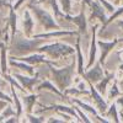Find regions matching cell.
Returning a JSON list of instances; mask_svg holds the SVG:
<instances>
[{"label":"cell","instance_id":"obj_31","mask_svg":"<svg viewBox=\"0 0 123 123\" xmlns=\"http://www.w3.org/2000/svg\"><path fill=\"white\" fill-rule=\"evenodd\" d=\"M0 98L1 100H4V101H6V102H9V104H14V100H12V97H10L9 95H6L5 92H3L1 90H0Z\"/></svg>","mask_w":123,"mask_h":123},{"label":"cell","instance_id":"obj_16","mask_svg":"<svg viewBox=\"0 0 123 123\" xmlns=\"http://www.w3.org/2000/svg\"><path fill=\"white\" fill-rule=\"evenodd\" d=\"M37 98H38V95L35 94V92H26V94L22 95L21 101H22L24 107L26 108V113H32Z\"/></svg>","mask_w":123,"mask_h":123},{"label":"cell","instance_id":"obj_12","mask_svg":"<svg viewBox=\"0 0 123 123\" xmlns=\"http://www.w3.org/2000/svg\"><path fill=\"white\" fill-rule=\"evenodd\" d=\"M64 18L70 20L71 22H74L79 27V33L80 35H86V32H87V20H86V16H85L83 10H81L78 15H74V16L65 15Z\"/></svg>","mask_w":123,"mask_h":123},{"label":"cell","instance_id":"obj_17","mask_svg":"<svg viewBox=\"0 0 123 123\" xmlns=\"http://www.w3.org/2000/svg\"><path fill=\"white\" fill-rule=\"evenodd\" d=\"M71 102H73L74 105L79 106L80 108H83L84 111L89 112V113H91V115H94L95 118H98V119H97L98 122H110V119H104V118H101V117L98 116V113H97V111H96L94 107H92V106L85 104L84 101H81V100H79V98H76V97H73V98H71Z\"/></svg>","mask_w":123,"mask_h":123},{"label":"cell","instance_id":"obj_22","mask_svg":"<svg viewBox=\"0 0 123 123\" xmlns=\"http://www.w3.org/2000/svg\"><path fill=\"white\" fill-rule=\"evenodd\" d=\"M10 89H11V94H12V100H14V105H15V110H16V117L21 118L24 115V106H22V101L18 97L17 91L15 90L14 85H10Z\"/></svg>","mask_w":123,"mask_h":123},{"label":"cell","instance_id":"obj_15","mask_svg":"<svg viewBox=\"0 0 123 123\" xmlns=\"http://www.w3.org/2000/svg\"><path fill=\"white\" fill-rule=\"evenodd\" d=\"M9 64L11 65V67L18 68L20 70L24 71V73H26L27 75H35V74H36L32 65L28 64V63H25V62H22V60L16 59L14 55H10V57H9Z\"/></svg>","mask_w":123,"mask_h":123},{"label":"cell","instance_id":"obj_32","mask_svg":"<svg viewBox=\"0 0 123 123\" xmlns=\"http://www.w3.org/2000/svg\"><path fill=\"white\" fill-rule=\"evenodd\" d=\"M4 122H6V123H17V122H20V119L16 116H11V117H9L7 119H5Z\"/></svg>","mask_w":123,"mask_h":123},{"label":"cell","instance_id":"obj_18","mask_svg":"<svg viewBox=\"0 0 123 123\" xmlns=\"http://www.w3.org/2000/svg\"><path fill=\"white\" fill-rule=\"evenodd\" d=\"M7 52H9L7 46L0 42V71H1V75L7 73V63H9Z\"/></svg>","mask_w":123,"mask_h":123},{"label":"cell","instance_id":"obj_30","mask_svg":"<svg viewBox=\"0 0 123 123\" xmlns=\"http://www.w3.org/2000/svg\"><path fill=\"white\" fill-rule=\"evenodd\" d=\"M75 110H76V113H78V116L81 118V121H83V122H86V123L92 122L91 119H89V118H87V116H86V115H84V113H83V111L80 110V107H79V106H76V105H75Z\"/></svg>","mask_w":123,"mask_h":123},{"label":"cell","instance_id":"obj_39","mask_svg":"<svg viewBox=\"0 0 123 123\" xmlns=\"http://www.w3.org/2000/svg\"><path fill=\"white\" fill-rule=\"evenodd\" d=\"M118 39H119V42H122V43H123V37H122V38H118Z\"/></svg>","mask_w":123,"mask_h":123},{"label":"cell","instance_id":"obj_40","mask_svg":"<svg viewBox=\"0 0 123 123\" xmlns=\"http://www.w3.org/2000/svg\"><path fill=\"white\" fill-rule=\"evenodd\" d=\"M119 69H121V70H122V71H123V64H122V65H121V67H119Z\"/></svg>","mask_w":123,"mask_h":123},{"label":"cell","instance_id":"obj_33","mask_svg":"<svg viewBox=\"0 0 123 123\" xmlns=\"http://www.w3.org/2000/svg\"><path fill=\"white\" fill-rule=\"evenodd\" d=\"M25 1H26V0H16V3H15V4L12 5L14 10H17V9H18L20 6H21V5H22V4L25 3Z\"/></svg>","mask_w":123,"mask_h":123},{"label":"cell","instance_id":"obj_4","mask_svg":"<svg viewBox=\"0 0 123 123\" xmlns=\"http://www.w3.org/2000/svg\"><path fill=\"white\" fill-rule=\"evenodd\" d=\"M37 52L48 54L53 59H59L63 57L75 54V48L63 42H50V43H43L37 49Z\"/></svg>","mask_w":123,"mask_h":123},{"label":"cell","instance_id":"obj_35","mask_svg":"<svg viewBox=\"0 0 123 123\" xmlns=\"http://www.w3.org/2000/svg\"><path fill=\"white\" fill-rule=\"evenodd\" d=\"M46 122H49V123H53V122H55V123H62V122H64V119H58L57 117H50V118L47 119Z\"/></svg>","mask_w":123,"mask_h":123},{"label":"cell","instance_id":"obj_20","mask_svg":"<svg viewBox=\"0 0 123 123\" xmlns=\"http://www.w3.org/2000/svg\"><path fill=\"white\" fill-rule=\"evenodd\" d=\"M37 90H38V91H41V90H48V91H50V92H54V94H55L57 96H59V97H63V96H64L63 92H62L59 89H57L55 85H54L50 80H48V79L41 81V83L37 85Z\"/></svg>","mask_w":123,"mask_h":123},{"label":"cell","instance_id":"obj_34","mask_svg":"<svg viewBox=\"0 0 123 123\" xmlns=\"http://www.w3.org/2000/svg\"><path fill=\"white\" fill-rule=\"evenodd\" d=\"M116 104H117V106H119L121 107V110L123 111V96H118V98L116 100Z\"/></svg>","mask_w":123,"mask_h":123},{"label":"cell","instance_id":"obj_26","mask_svg":"<svg viewBox=\"0 0 123 123\" xmlns=\"http://www.w3.org/2000/svg\"><path fill=\"white\" fill-rule=\"evenodd\" d=\"M107 90H108V92H107V98L108 100H113V98H116L121 95V91L118 89L117 83H113L110 86V89H107Z\"/></svg>","mask_w":123,"mask_h":123},{"label":"cell","instance_id":"obj_8","mask_svg":"<svg viewBox=\"0 0 123 123\" xmlns=\"http://www.w3.org/2000/svg\"><path fill=\"white\" fill-rule=\"evenodd\" d=\"M119 42L118 38H115L113 41H97V47L100 48V58L98 62L101 64H104L106 62L107 55L113 50V48L117 46V43Z\"/></svg>","mask_w":123,"mask_h":123},{"label":"cell","instance_id":"obj_41","mask_svg":"<svg viewBox=\"0 0 123 123\" xmlns=\"http://www.w3.org/2000/svg\"><path fill=\"white\" fill-rule=\"evenodd\" d=\"M118 1H121V0H118Z\"/></svg>","mask_w":123,"mask_h":123},{"label":"cell","instance_id":"obj_27","mask_svg":"<svg viewBox=\"0 0 123 123\" xmlns=\"http://www.w3.org/2000/svg\"><path fill=\"white\" fill-rule=\"evenodd\" d=\"M11 116H16V110L12 108L11 104H9V105L1 111V122H4L6 118L11 117Z\"/></svg>","mask_w":123,"mask_h":123},{"label":"cell","instance_id":"obj_7","mask_svg":"<svg viewBox=\"0 0 123 123\" xmlns=\"http://www.w3.org/2000/svg\"><path fill=\"white\" fill-rule=\"evenodd\" d=\"M87 84H89V89H90V95H91L92 100H94V102H95L97 111L100 112V113L105 115V112H106L107 108H108L107 101L104 98V95L100 94V92L97 91V89L94 86V84H92V83H89V81H87Z\"/></svg>","mask_w":123,"mask_h":123},{"label":"cell","instance_id":"obj_25","mask_svg":"<svg viewBox=\"0 0 123 123\" xmlns=\"http://www.w3.org/2000/svg\"><path fill=\"white\" fill-rule=\"evenodd\" d=\"M121 15H123V6H119L118 9H116L113 12H112L108 17H107V20H106V22L104 24V26H102V28H105L106 26H108L111 22H113L117 18V17H119Z\"/></svg>","mask_w":123,"mask_h":123},{"label":"cell","instance_id":"obj_28","mask_svg":"<svg viewBox=\"0 0 123 123\" xmlns=\"http://www.w3.org/2000/svg\"><path fill=\"white\" fill-rule=\"evenodd\" d=\"M62 11L67 15L71 14V0H58Z\"/></svg>","mask_w":123,"mask_h":123},{"label":"cell","instance_id":"obj_14","mask_svg":"<svg viewBox=\"0 0 123 123\" xmlns=\"http://www.w3.org/2000/svg\"><path fill=\"white\" fill-rule=\"evenodd\" d=\"M16 59H18V60H22V62H25V63H28V64H41V63H44V64H47L48 62H50L47 57H46V54H43V53H31V54H28V55H24V57H15Z\"/></svg>","mask_w":123,"mask_h":123},{"label":"cell","instance_id":"obj_37","mask_svg":"<svg viewBox=\"0 0 123 123\" xmlns=\"http://www.w3.org/2000/svg\"><path fill=\"white\" fill-rule=\"evenodd\" d=\"M10 5V1H6V0H0V9L1 7H4V6H6V7H9Z\"/></svg>","mask_w":123,"mask_h":123},{"label":"cell","instance_id":"obj_38","mask_svg":"<svg viewBox=\"0 0 123 123\" xmlns=\"http://www.w3.org/2000/svg\"><path fill=\"white\" fill-rule=\"evenodd\" d=\"M117 25L121 27V30H122V35H123V18H122V20H119V21L117 22Z\"/></svg>","mask_w":123,"mask_h":123},{"label":"cell","instance_id":"obj_23","mask_svg":"<svg viewBox=\"0 0 123 123\" xmlns=\"http://www.w3.org/2000/svg\"><path fill=\"white\" fill-rule=\"evenodd\" d=\"M112 79H115V74H108L107 76H104L100 81H97L95 87L97 89V91L100 92V94L102 95H106V92H107V89H108V84L112 81Z\"/></svg>","mask_w":123,"mask_h":123},{"label":"cell","instance_id":"obj_6","mask_svg":"<svg viewBox=\"0 0 123 123\" xmlns=\"http://www.w3.org/2000/svg\"><path fill=\"white\" fill-rule=\"evenodd\" d=\"M12 76L21 84L28 92H33V87L36 85H38L41 83V79L38 76V73H36L35 75H30V76H26L24 74H12Z\"/></svg>","mask_w":123,"mask_h":123},{"label":"cell","instance_id":"obj_1","mask_svg":"<svg viewBox=\"0 0 123 123\" xmlns=\"http://www.w3.org/2000/svg\"><path fill=\"white\" fill-rule=\"evenodd\" d=\"M44 43V38H32L30 39V37H24L21 33H16L11 41H10L9 53L10 55L14 57H24L28 55L31 53L36 52V50Z\"/></svg>","mask_w":123,"mask_h":123},{"label":"cell","instance_id":"obj_11","mask_svg":"<svg viewBox=\"0 0 123 123\" xmlns=\"http://www.w3.org/2000/svg\"><path fill=\"white\" fill-rule=\"evenodd\" d=\"M79 35L78 31L74 30H50L47 31L44 33H38V35H33L32 37L35 38H44V39H49V38H59V37H63V36H75Z\"/></svg>","mask_w":123,"mask_h":123},{"label":"cell","instance_id":"obj_2","mask_svg":"<svg viewBox=\"0 0 123 123\" xmlns=\"http://www.w3.org/2000/svg\"><path fill=\"white\" fill-rule=\"evenodd\" d=\"M52 62H48V69L52 74L53 81L57 84L58 89L60 91H64L73 84V74H74V68H75V60L71 62L69 65H65L63 68H55L52 65Z\"/></svg>","mask_w":123,"mask_h":123},{"label":"cell","instance_id":"obj_29","mask_svg":"<svg viewBox=\"0 0 123 123\" xmlns=\"http://www.w3.org/2000/svg\"><path fill=\"white\" fill-rule=\"evenodd\" d=\"M26 117H27V121L28 122H35V123H42V122H46L47 119H44L46 117L44 116H35L33 113H26Z\"/></svg>","mask_w":123,"mask_h":123},{"label":"cell","instance_id":"obj_5","mask_svg":"<svg viewBox=\"0 0 123 123\" xmlns=\"http://www.w3.org/2000/svg\"><path fill=\"white\" fill-rule=\"evenodd\" d=\"M102 78H104V69H102V64L100 62H97V63L95 62V65L90 67L83 74V79L89 81V83H92V84H96Z\"/></svg>","mask_w":123,"mask_h":123},{"label":"cell","instance_id":"obj_19","mask_svg":"<svg viewBox=\"0 0 123 123\" xmlns=\"http://www.w3.org/2000/svg\"><path fill=\"white\" fill-rule=\"evenodd\" d=\"M75 53H76V62H78V70L76 73L78 75L83 76V74L85 73V64H84V57H83V52H81V47H80V38H78L76 44H75Z\"/></svg>","mask_w":123,"mask_h":123},{"label":"cell","instance_id":"obj_36","mask_svg":"<svg viewBox=\"0 0 123 123\" xmlns=\"http://www.w3.org/2000/svg\"><path fill=\"white\" fill-rule=\"evenodd\" d=\"M7 105H9V102H6V101H4V100L0 98V112H1Z\"/></svg>","mask_w":123,"mask_h":123},{"label":"cell","instance_id":"obj_24","mask_svg":"<svg viewBox=\"0 0 123 123\" xmlns=\"http://www.w3.org/2000/svg\"><path fill=\"white\" fill-rule=\"evenodd\" d=\"M105 115H106L107 118H111V121L121 122V119H119V111L117 108V104H116V102H113L112 105L108 106L107 111L105 112Z\"/></svg>","mask_w":123,"mask_h":123},{"label":"cell","instance_id":"obj_10","mask_svg":"<svg viewBox=\"0 0 123 123\" xmlns=\"http://www.w3.org/2000/svg\"><path fill=\"white\" fill-rule=\"evenodd\" d=\"M89 9H90V18H97L100 20V21L102 24H105L106 22V20H107V11L105 10V7L102 6L97 0H92L91 4L87 5Z\"/></svg>","mask_w":123,"mask_h":123},{"label":"cell","instance_id":"obj_21","mask_svg":"<svg viewBox=\"0 0 123 123\" xmlns=\"http://www.w3.org/2000/svg\"><path fill=\"white\" fill-rule=\"evenodd\" d=\"M9 21L7 25L11 28V38L17 33V16H16V10H14L12 4L9 6Z\"/></svg>","mask_w":123,"mask_h":123},{"label":"cell","instance_id":"obj_13","mask_svg":"<svg viewBox=\"0 0 123 123\" xmlns=\"http://www.w3.org/2000/svg\"><path fill=\"white\" fill-rule=\"evenodd\" d=\"M98 25H95L92 27V32H91V43H90V53H89V62L86 64V69L92 67L96 62V54H97V41H96V28Z\"/></svg>","mask_w":123,"mask_h":123},{"label":"cell","instance_id":"obj_3","mask_svg":"<svg viewBox=\"0 0 123 123\" xmlns=\"http://www.w3.org/2000/svg\"><path fill=\"white\" fill-rule=\"evenodd\" d=\"M27 7L31 10V12H32L33 17L38 21V24L43 27L44 31L59 30L60 28L59 24L57 22V18L52 14H50L48 10L41 7L37 4H33V3H28L27 4Z\"/></svg>","mask_w":123,"mask_h":123},{"label":"cell","instance_id":"obj_9","mask_svg":"<svg viewBox=\"0 0 123 123\" xmlns=\"http://www.w3.org/2000/svg\"><path fill=\"white\" fill-rule=\"evenodd\" d=\"M33 28H35V17L30 9H25L22 15V33L26 37H32Z\"/></svg>","mask_w":123,"mask_h":123}]
</instances>
